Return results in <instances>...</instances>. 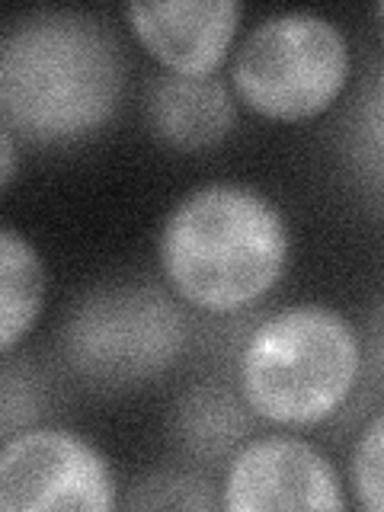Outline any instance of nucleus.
Listing matches in <instances>:
<instances>
[{
	"label": "nucleus",
	"mask_w": 384,
	"mask_h": 512,
	"mask_svg": "<svg viewBox=\"0 0 384 512\" xmlns=\"http://www.w3.org/2000/svg\"><path fill=\"white\" fill-rule=\"evenodd\" d=\"M221 509L343 512L349 506L340 474L311 442L295 436H263L240 445L221 480Z\"/></svg>",
	"instance_id": "nucleus-7"
},
{
	"label": "nucleus",
	"mask_w": 384,
	"mask_h": 512,
	"mask_svg": "<svg viewBox=\"0 0 384 512\" xmlns=\"http://www.w3.org/2000/svg\"><path fill=\"white\" fill-rule=\"evenodd\" d=\"M349 157L365 186L384 199V68L365 87L349 119Z\"/></svg>",
	"instance_id": "nucleus-12"
},
{
	"label": "nucleus",
	"mask_w": 384,
	"mask_h": 512,
	"mask_svg": "<svg viewBox=\"0 0 384 512\" xmlns=\"http://www.w3.org/2000/svg\"><path fill=\"white\" fill-rule=\"evenodd\" d=\"M349 487L362 509L384 512V413H378L352 445Z\"/></svg>",
	"instance_id": "nucleus-14"
},
{
	"label": "nucleus",
	"mask_w": 384,
	"mask_h": 512,
	"mask_svg": "<svg viewBox=\"0 0 384 512\" xmlns=\"http://www.w3.org/2000/svg\"><path fill=\"white\" fill-rule=\"evenodd\" d=\"M61 346L80 378L106 388H132L164 375L180 359L186 317L160 288L106 285L74 304Z\"/></svg>",
	"instance_id": "nucleus-5"
},
{
	"label": "nucleus",
	"mask_w": 384,
	"mask_h": 512,
	"mask_svg": "<svg viewBox=\"0 0 384 512\" xmlns=\"http://www.w3.org/2000/svg\"><path fill=\"white\" fill-rule=\"evenodd\" d=\"M180 429L189 448L212 458L240 442V436L247 432V420L231 394L218 388H199L183 400Z\"/></svg>",
	"instance_id": "nucleus-11"
},
{
	"label": "nucleus",
	"mask_w": 384,
	"mask_h": 512,
	"mask_svg": "<svg viewBox=\"0 0 384 512\" xmlns=\"http://www.w3.org/2000/svg\"><path fill=\"white\" fill-rule=\"evenodd\" d=\"M116 493V474L106 455L71 429L39 426L4 439V512H109L119 503Z\"/></svg>",
	"instance_id": "nucleus-6"
},
{
	"label": "nucleus",
	"mask_w": 384,
	"mask_h": 512,
	"mask_svg": "<svg viewBox=\"0 0 384 512\" xmlns=\"http://www.w3.org/2000/svg\"><path fill=\"white\" fill-rule=\"evenodd\" d=\"M0 160H4V170H0V186H10L13 183V173H16V135L4 125L0 128Z\"/></svg>",
	"instance_id": "nucleus-16"
},
{
	"label": "nucleus",
	"mask_w": 384,
	"mask_h": 512,
	"mask_svg": "<svg viewBox=\"0 0 384 512\" xmlns=\"http://www.w3.org/2000/svg\"><path fill=\"white\" fill-rule=\"evenodd\" d=\"M288 224L266 196L208 183L173 205L160 228V269L186 304L234 314L269 295L288 266Z\"/></svg>",
	"instance_id": "nucleus-2"
},
{
	"label": "nucleus",
	"mask_w": 384,
	"mask_h": 512,
	"mask_svg": "<svg viewBox=\"0 0 384 512\" xmlns=\"http://www.w3.org/2000/svg\"><path fill=\"white\" fill-rule=\"evenodd\" d=\"M378 13H381V20H384V4H381V7H378Z\"/></svg>",
	"instance_id": "nucleus-17"
},
{
	"label": "nucleus",
	"mask_w": 384,
	"mask_h": 512,
	"mask_svg": "<svg viewBox=\"0 0 384 512\" xmlns=\"http://www.w3.org/2000/svg\"><path fill=\"white\" fill-rule=\"evenodd\" d=\"M45 298V269L36 247L13 228L0 231V349L4 356L36 327Z\"/></svg>",
	"instance_id": "nucleus-10"
},
{
	"label": "nucleus",
	"mask_w": 384,
	"mask_h": 512,
	"mask_svg": "<svg viewBox=\"0 0 384 512\" xmlns=\"http://www.w3.org/2000/svg\"><path fill=\"white\" fill-rule=\"evenodd\" d=\"M244 7L237 0L128 4L125 20L148 55L180 77H215L228 61Z\"/></svg>",
	"instance_id": "nucleus-8"
},
{
	"label": "nucleus",
	"mask_w": 384,
	"mask_h": 512,
	"mask_svg": "<svg viewBox=\"0 0 384 512\" xmlns=\"http://www.w3.org/2000/svg\"><path fill=\"white\" fill-rule=\"evenodd\" d=\"M362 375V343L324 304H295L256 327L237 362L247 410L276 426H317L343 410Z\"/></svg>",
	"instance_id": "nucleus-3"
},
{
	"label": "nucleus",
	"mask_w": 384,
	"mask_h": 512,
	"mask_svg": "<svg viewBox=\"0 0 384 512\" xmlns=\"http://www.w3.org/2000/svg\"><path fill=\"white\" fill-rule=\"evenodd\" d=\"M368 368L378 388H384V298L378 301V308L368 324Z\"/></svg>",
	"instance_id": "nucleus-15"
},
{
	"label": "nucleus",
	"mask_w": 384,
	"mask_h": 512,
	"mask_svg": "<svg viewBox=\"0 0 384 512\" xmlns=\"http://www.w3.org/2000/svg\"><path fill=\"white\" fill-rule=\"evenodd\" d=\"M148 122L176 151H205L234 132L237 106L218 77L160 74L148 90Z\"/></svg>",
	"instance_id": "nucleus-9"
},
{
	"label": "nucleus",
	"mask_w": 384,
	"mask_h": 512,
	"mask_svg": "<svg viewBox=\"0 0 384 512\" xmlns=\"http://www.w3.org/2000/svg\"><path fill=\"white\" fill-rule=\"evenodd\" d=\"M125 58L112 29L84 10H36L0 42V116L13 135L71 144L112 119Z\"/></svg>",
	"instance_id": "nucleus-1"
},
{
	"label": "nucleus",
	"mask_w": 384,
	"mask_h": 512,
	"mask_svg": "<svg viewBox=\"0 0 384 512\" xmlns=\"http://www.w3.org/2000/svg\"><path fill=\"white\" fill-rule=\"evenodd\" d=\"M125 506L132 509H212L218 500H212L208 484L183 471H154L141 477L128 493Z\"/></svg>",
	"instance_id": "nucleus-13"
},
{
	"label": "nucleus",
	"mask_w": 384,
	"mask_h": 512,
	"mask_svg": "<svg viewBox=\"0 0 384 512\" xmlns=\"http://www.w3.org/2000/svg\"><path fill=\"white\" fill-rule=\"evenodd\" d=\"M349 42L317 13H272L256 23L231 61L240 103L272 122H304L327 112L349 84Z\"/></svg>",
	"instance_id": "nucleus-4"
}]
</instances>
